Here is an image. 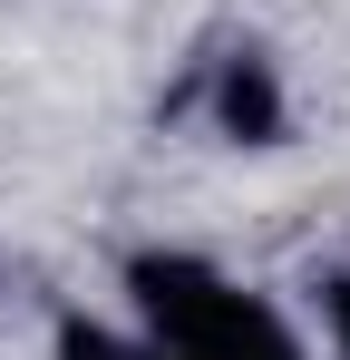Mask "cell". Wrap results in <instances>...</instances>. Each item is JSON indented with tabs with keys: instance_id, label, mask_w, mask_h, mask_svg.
<instances>
[{
	"instance_id": "cell-1",
	"label": "cell",
	"mask_w": 350,
	"mask_h": 360,
	"mask_svg": "<svg viewBox=\"0 0 350 360\" xmlns=\"http://www.w3.org/2000/svg\"><path fill=\"white\" fill-rule=\"evenodd\" d=\"M127 292L146 321V360H302V331L243 283H224L205 253H136Z\"/></svg>"
},
{
	"instance_id": "cell-2",
	"label": "cell",
	"mask_w": 350,
	"mask_h": 360,
	"mask_svg": "<svg viewBox=\"0 0 350 360\" xmlns=\"http://www.w3.org/2000/svg\"><path fill=\"white\" fill-rule=\"evenodd\" d=\"M214 136H233V146H273L283 136V78H273V59L263 49H233V59H214Z\"/></svg>"
},
{
	"instance_id": "cell-3",
	"label": "cell",
	"mask_w": 350,
	"mask_h": 360,
	"mask_svg": "<svg viewBox=\"0 0 350 360\" xmlns=\"http://www.w3.org/2000/svg\"><path fill=\"white\" fill-rule=\"evenodd\" d=\"M58 360H146V341H127L108 321H58Z\"/></svg>"
},
{
	"instance_id": "cell-4",
	"label": "cell",
	"mask_w": 350,
	"mask_h": 360,
	"mask_svg": "<svg viewBox=\"0 0 350 360\" xmlns=\"http://www.w3.org/2000/svg\"><path fill=\"white\" fill-rule=\"evenodd\" d=\"M321 321H331V351L350 360V273H331V283H321Z\"/></svg>"
}]
</instances>
